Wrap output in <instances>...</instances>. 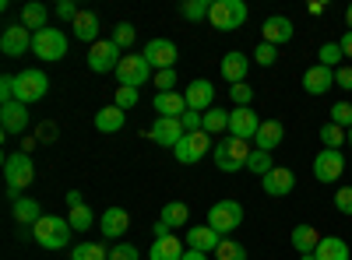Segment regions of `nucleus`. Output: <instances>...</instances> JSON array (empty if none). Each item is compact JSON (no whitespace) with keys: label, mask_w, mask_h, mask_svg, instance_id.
Instances as JSON below:
<instances>
[{"label":"nucleus","mask_w":352,"mask_h":260,"mask_svg":"<svg viewBox=\"0 0 352 260\" xmlns=\"http://www.w3.org/2000/svg\"><path fill=\"white\" fill-rule=\"evenodd\" d=\"M99 228H102V236H106V239H120L127 228H131V215H127V208H106L102 218H99Z\"/></svg>","instance_id":"412c9836"},{"label":"nucleus","mask_w":352,"mask_h":260,"mask_svg":"<svg viewBox=\"0 0 352 260\" xmlns=\"http://www.w3.org/2000/svg\"><path fill=\"white\" fill-rule=\"evenodd\" d=\"M71 28H74V39L78 43H99V14L96 11H78V18L71 21Z\"/></svg>","instance_id":"393cba45"},{"label":"nucleus","mask_w":352,"mask_h":260,"mask_svg":"<svg viewBox=\"0 0 352 260\" xmlns=\"http://www.w3.org/2000/svg\"><path fill=\"white\" fill-rule=\"evenodd\" d=\"M222 243V236L215 233L212 225H190L187 228V250H197V253H215Z\"/></svg>","instance_id":"aec40b11"},{"label":"nucleus","mask_w":352,"mask_h":260,"mask_svg":"<svg viewBox=\"0 0 352 260\" xmlns=\"http://www.w3.org/2000/svg\"><path fill=\"white\" fill-rule=\"evenodd\" d=\"M46 92H50V78L39 67H28V71L14 74V102L32 106V102L46 99Z\"/></svg>","instance_id":"20e7f679"},{"label":"nucleus","mask_w":352,"mask_h":260,"mask_svg":"<svg viewBox=\"0 0 352 260\" xmlns=\"http://www.w3.org/2000/svg\"><path fill=\"white\" fill-rule=\"evenodd\" d=\"M141 53H144V60L152 64V71H169V67H176V43H173V39H152Z\"/></svg>","instance_id":"2eb2a0df"},{"label":"nucleus","mask_w":352,"mask_h":260,"mask_svg":"<svg viewBox=\"0 0 352 260\" xmlns=\"http://www.w3.org/2000/svg\"><path fill=\"white\" fill-rule=\"evenodd\" d=\"M338 46H342V53H345V60H352V32H345V36L338 39Z\"/></svg>","instance_id":"6e6d98bb"},{"label":"nucleus","mask_w":352,"mask_h":260,"mask_svg":"<svg viewBox=\"0 0 352 260\" xmlns=\"http://www.w3.org/2000/svg\"><path fill=\"white\" fill-rule=\"evenodd\" d=\"M184 123L180 120H166V117H159L155 123H152V141L155 144H162V148H176V144L184 141Z\"/></svg>","instance_id":"4be33fe9"},{"label":"nucleus","mask_w":352,"mask_h":260,"mask_svg":"<svg viewBox=\"0 0 352 260\" xmlns=\"http://www.w3.org/2000/svg\"><path fill=\"white\" fill-rule=\"evenodd\" d=\"M134 39H138V28L131 25V21H120L113 28V43L120 46V49H127V46H134Z\"/></svg>","instance_id":"37998d69"},{"label":"nucleus","mask_w":352,"mask_h":260,"mask_svg":"<svg viewBox=\"0 0 352 260\" xmlns=\"http://www.w3.org/2000/svg\"><path fill=\"white\" fill-rule=\"evenodd\" d=\"M71 222L67 218H56V215H43L36 225H32V239L43 246V250H64L71 243Z\"/></svg>","instance_id":"f03ea898"},{"label":"nucleus","mask_w":352,"mask_h":260,"mask_svg":"<svg viewBox=\"0 0 352 260\" xmlns=\"http://www.w3.org/2000/svg\"><path fill=\"white\" fill-rule=\"evenodd\" d=\"M155 113L159 117H166V120H180L184 113H187V99H184V92H155Z\"/></svg>","instance_id":"b1692460"},{"label":"nucleus","mask_w":352,"mask_h":260,"mask_svg":"<svg viewBox=\"0 0 352 260\" xmlns=\"http://www.w3.org/2000/svg\"><path fill=\"white\" fill-rule=\"evenodd\" d=\"M331 123H338V127H352V102H335L331 106Z\"/></svg>","instance_id":"a18cd8bd"},{"label":"nucleus","mask_w":352,"mask_h":260,"mask_svg":"<svg viewBox=\"0 0 352 260\" xmlns=\"http://www.w3.org/2000/svg\"><path fill=\"white\" fill-rule=\"evenodd\" d=\"M0 53H4V56H25V53H32V32H28L21 21L8 25L4 32H0Z\"/></svg>","instance_id":"f8f14e48"},{"label":"nucleus","mask_w":352,"mask_h":260,"mask_svg":"<svg viewBox=\"0 0 352 260\" xmlns=\"http://www.w3.org/2000/svg\"><path fill=\"white\" fill-rule=\"evenodd\" d=\"M14 102V74H4L0 78V106Z\"/></svg>","instance_id":"8fccbe9b"},{"label":"nucleus","mask_w":352,"mask_h":260,"mask_svg":"<svg viewBox=\"0 0 352 260\" xmlns=\"http://www.w3.org/2000/svg\"><path fill=\"white\" fill-rule=\"evenodd\" d=\"M53 137H56V127H53V123L39 127V141H43V144H53Z\"/></svg>","instance_id":"5fc2aeb1"},{"label":"nucleus","mask_w":352,"mask_h":260,"mask_svg":"<svg viewBox=\"0 0 352 260\" xmlns=\"http://www.w3.org/2000/svg\"><path fill=\"white\" fill-rule=\"evenodd\" d=\"M212 134H204V130H197V134H184V141L173 148V155H176V162L180 165H197L204 155H208V148H212V141H208Z\"/></svg>","instance_id":"9b49d317"},{"label":"nucleus","mask_w":352,"mask_h":260,"mask_svg":"<svg viewBox=\"0 0 352 260\" xmlns=\"http://www.w3.org/2000/svg\"><path fill=\"white\" fill-rule=\"evenodd\" d=\"M250 56H254V64H261V67H275V60H278V46H272V43H257V49H254Z\"/></svg>","instance_id":"79ce46f5"},{"label":"nucleus","mask_w":352,"mask_h":260,"mask_svg":"<svg viewBox=\"0 0 352 260\" xmlns=\"http://www.w3.org/2000/svg\"><path fill=\"white\" fill-rule=\"evenodd\" d=\"M4 180H8V197H11V204L21 197L25 187H32L36 180V165H32V155L28 152H14L4 158Z\"/></svg>","instance_id":"f257e3e1"},{"label":"nucleus","mask_w":352,"mask_h":260,"mask_svg":"<svg viewBox=\"0 0 352 260\" xmlns=\"http://www.w3.org/2000/svg\"><path fill=\"white\" fill-rule=\"evenodd\" d=\"M28 123H32V117H28V106H21V102L0 106V127H4V134H25Z\"/></svg>","instance_id":"a211bd4d"},{"label":"nucleus","mask_w":352,"mask_h":260,"mask_svg":"<svg viewBox=\"0 0 352 260\" xmlns=\"http://www.w3.org/2000/svg\"><path fill=\"white\" fill-rule=\"evenodd\" d=\"M64 200H67V208H78V204H85V200H81V193H78V190H71V193H67Z\"/></svg>","instance_id":"4d7b16f0"},{"label":"nucleus","mask_w":352,"mask_h":260,"mask_svg":"<svg viewBox=\"0 0 352 260\" xmlns=\"http://www.w3.org/2000/svg\"><path fill=\"white\" fill-rule=\"evenodd\" d=\"M331 84H335V71H331V67L314 64V67L303 71V92H307V95H328Z\"/></svg>","instance_id":"f3484780"},{"label":"nucleus","mask_w":352,"mask_h":260,"mask_svg":"<svg viewBox=\"0 0 352 260\" xmlns=\"http://www.w3.org/2000/svg\"><path fill=\"white\" fill-rule=\"evenodd\" d=\"M261 190L268 193V197H289L292 190H296V176H292V169L285 165H275L268 176L261 180Z\"/></svg>","instance_id":"dca6fc26"},{"label":"nucleus","mask_w":352,"mask_h":260,"mask_svg":"<svg viewBox=\"0 0 352 260\" xmlns=\"http://www.w3.org/2000/svg\"><path fill=\"white\" fill-rule=\"evenodd\" d=\"M275 169V162H272V152H261V148H254L250 152V158H247V172H254V176H268V172Z\"/></svg>","instance_id":"c9c22d12"},{"label":"nucleus","mask_w":352,"mask_h":260,"mask_svg":"<svg viewBox=\"0 0 352 260\" xmlns=\"http://www.w3.org/2000/svg\"><path fill=\"white\" fill-rule=\"evenodd\" d=\"M349 148H352V127H349Z\"/></svg>","instance_id":"680f3d73"},{"label":"nucleus","mask_w":352,"mask_h":260,"mask_svg":"<svg viewBox=\"0 0 352 260\" xmlns=\"http://www.w3.org/2000/svg\"><path fill=\"white\" fill-rule=\"evenodd\" d=\"M335 208H338L342 215H352V187H342V190L335 193Z\"/></svg>","instance_id":"3c124183"},{"label":"nucleus","mask_w":352,"mask_h":260,"mask_svg":"<svg viewBox=\"0 0 352 260\" xmlns=\"http://www.w3.org/2000/svg\"><path fill=\"white\" fill-rule=\"evenodd\" d=\"M120 46H116L113 39H99L92 49H88V71L92 74H116V67H120Z\"/></svg>","instance_id":"1a4fd4ad"},{"label":"nucleus","mask_w":352,"mask_h":260,"mask_svg":"<svg viewBox=\"0 0 352 260\" xmlns=\"http://www.w3.org/2000/svg\"><path fill=\"white\" fill-rule=\"evenodd\" d=\"M148 78H155V71L144 60V53H127L120 60V67H116V81H120L124 88H138V84H144Z\"/></svg>","instance_id":"6e6552de"},{"label":"nucleus","mask_w":352,"mask_h":260,"mask_svg":"<svg viewBox=\"0 0 352 260\" xmlns=\"http://www.w3.org/2000/svg\"><path fill=\"white\" fill-rule=\"evenodd\" d=\"M345 32H352V4L345 8Z\"/></svg>","instance_id":"bf43d9fd"},{"label":"nucleus","mask_w":352,"mask_h":260,"mask_svg":"<svg viewBox=\"0 0 352 260\" xmlns=\"http://www.w3.org/2000/svg\"><path fill=\"white\" fill-rule=\"evenodd\" d=\"M345 172V155L335 148H320L314 158V180L317 183H338Z\"/></svg>","instance_id":"9d476101"},{"label":"nucleus","mask_w":352,"mask_h":260,"mask_svg":"<svg viewBox=\"0 0 352 260\" xmlns=\"http://www.w3.org/2000/svg\"><path fill=\"white\" fill-rule=\"evenodd\" d=\"M261 43H272V46H282V43H289L292 36H296V28H292V21L285 18V14H275V18H268L264 21V28H261Z\"/></svg>","instance_id":"5701e85b"},{"label":"nucleus","mask_w":352,"mask_h":260,"mask_svg":"<svg viewBox=\"0 0 352 260\" xmlns=\"http://www.w3.org/2000/svg\"><path fill=\"white\" fill-rule=\"evenodd\" d=\"M138 99H141V95H138V88H124V84H116L113 106H120V109L127 113V109H134V106H138Z\"/></svg>","instance_id":"c03bdc74"},{"label":"nucleus","mask_w":352,"mask_h":260,"mask_svg":"<svg viewBox=\"0 0 352 260\" xmlns=\"http://www.w3.org/2000/svg\"><path fill=\"white\" fill-rule=\"evenodd\" d=\"M250 141H240V137H226V141H219L215 144V169H222V172H240V169H247V158H250Z\"/></svg>","instance_id":"7ed1b4c3"},{"label":"nucleus","mask_w":352,"mask_h":260,"mask_svg":"<svg viewBox=\"0 0 352 260\" xmlns=\"http://www.w3.org/2000/svg\"><path fill=\"white\" fill-rule=\"evenodd\" d=\"M247 71H250V56L247 53H226L222 64H219V74L229 81V88H232V84H243Z\"/></svg>","instance_id":"6ab92c4d"},{"label":"nucleus","mask_w":352,"mask_h":260,"mask_svg":"<svg viewBox=\"0 0 352 260\" xmlns=\"http://www.w3.org/2000/svg\"><path fill=\"white\" fill-rule=\"evenodd\" d=\"M201 120H204V134H212V137L229 130V113L219 109V106H212L208 113H201Z\"/></svg>","instance_id":"72a5a7b5"},{"label":"nucleus","mask_w":352,"mask_h":260,"mask_svg":"<svg viewBox=\"0 0 352 260\" xmlns=\"http://www.w3.org/2000/svg\"><path fill=\"white\" fill-rule=\"evenodd\" d=\"M300 260H317V257L314 253H300Z\"/></svg>","instance_id":"052dcab7"},{"label":"nucleus","mask_w":352,"mask_h":260,"mask_svg":"<svg viewBox=\"0 0 352 260\" xmlns=\"http://www.w3.org/2000/svg\"><path fill=\"white\" fill-rule=\"evenodd\" d=\"M212 4H215V0H187V4L180 8V14L187 21H204V18L212 14Z\"/></svg>","instance_id":"58836bf2"},{"label":"nucleus","mask_w":352,"mask_h":260,"mask_svg":"<svg viewBox=\"0 0 352 260\" xmlns=\"http://www.w3.org/2000/svg\"><path fill=\"white\" fill-rule=\"evenodd\" d=\"M124 123H127V113L120 106H102L96 113V130L99 134H116V130H124Z\"/></svg>","instance_id":"a878e982"},{"label":"nucleus","mask_w":352,"mask_h":260,"mask_svg":"<svg viewBox=\"0 0 352 260\" xmlns=\"http://www.w3.org/2000/svg\"><path fill=\"white\" fill-rule=\"evenodd\" d=\"M67 222H71V228L85 233V228H92V225H96V215H92V208H88V204H78V208L67 211Z\"/></svg>","instance_id":"ea45409f"},{"label":"nucleus","mask_w":352,"mask_h":260,"mask_svg":"<svg viewBox=\"0 0 352 260\" xmlns=\"http://www.w3.org/2000/svg\"><path fill=\"white\" fill-rule=\"evenodd\" d=\"M184 260H208V253H197V250H187Z\"/></svg>","instance_id":"13d9d810"},{"label":"nucleus","mask_w":352,"mask_h":260,"mask_svg":"<svg viewBox=\"0 0 352 260\" xmlns=\"http://www.w3.org/2000/svg\"><path fill=\"white\" fill-rule=\"evenodd\" d=\"M184 99H187V109H194V113H208V109L215 106V84H212L208 78H197V81L187 84Z\"/></svg>","instance_id":"4468645a"},{"label":"nucleus","mask_w":352,"mask_h":260,"mask_svg":"<svg viewBox=\"0 0 352 260\" xmlns=\"http://www.w3.org/2000/svg\"><path fill=\"white\" fill-rule=\"evenodd\" d=\"M282 141H285V127L278 120H264L261 130H257V137H254V144H257L261 152H275Z\"/></svg>","instance_id":"bb28decb"},{"label":"nucleus","mask_w":352,"mask_h":260,"mask_svg":"<svg viewBox=\"0 0 352 260\" xmlns=\"http://www.w3.org/2000/svg\"><path fill=\"white\" fill-rule=\"evenodd\" d=\"M11 211H14V222H18V225H36V222L43 218L39 200H32V197H18L14 204H11Z\"/></svg>","instance_id":"7c9ffc66"},{"label":"nucleus","mask_w":352,"mask_h":260,"mask_svg":"<svg viewBox=\"0 0 352 260\" xmlns=\"http://www.w3.org/2000/svg\"><path fill=\"white\" fill-rule=\"evenodd\" d=\"M247 14L250 11H247L243 0H215L208 21H212V28H219V32H236V28H243Z\"/></svg>","instance_id":"39448f33"},{"label":"nucleus","mask_w":352,"mask_h":260,"mask_svg":"<svg viewBox=\"0 0 352 260\" xmlns=\"http://www.w3.org/2000/svg\"><path fill=\"white\" fill-rule=\"evenodd\" d=\"M187 246L176 239V236H166V239H155L152 250H148V260H184Z\"/></svg>","instance_id":"c85d7f7f"},{"label":"nucleus","mask_w":352,"mask_h":260,"mask_svg":"<svg viewBox=\"0 0 352 260\" xmlns=\"http://www.w3.org/2000/svg\"><path fill=\"white\" fill-rule=\"evenodd\" d=\"M317 60H320V67L338 71V67H342V60H345V53H342V46H338V43H324V46L317 49Z\"/></svg>","instance_id":"4c0bfd02"},{"label":"nucleus","mask_w":352,"mask_h":260,"mask_svg":"<svg viewBox=\"0 0 352 260\" xmlns=\"http://www.w3.org/2000/svg\"><path fill=\"white\" fill-rule=\"evenodd\" d=\"M215 257L219 260H247V246L236 243V239H222L219 250H215Z\"/></svg>","instance_id":"a19ab883"},{"label":"nucleus","mask_w":352,"mask_h":260,"mask_svg":"<svg viewBox=\"0 0 352 260\" xmlns=\"http://www.w3.org/2000/svg\"><path fill=\"white\" fill-rule=\"evenodd\" d=\"M320 239H324V236H320L314 225H296L289 233V243H292V250H296V253H314L320 246Z\"/></svg>","instance_id":"cd10ccee"},{"label":"nucleus","mask_w":352,"mask_h":260,"mask_svg":"<svg viewBox=\"0 0 352 260\" xmlns=\"http://www.w3.org/2000/svg\"><path fill=\"white\" fill-rule=\"evenodd\" d=\"M155 88L159 92H176V67H169V71H155Z\"/></svg>","instance_id":"49530a36"},{"label":"nucleus","mask_w":352,"mask_h":260,"mask_svg":"<svg viewBox=\"0 0 352 260\" xmlns=\"http://www.w3.org/2000/svg\"><path fill=\"white\" fill-rule=\"evenodd\" d=\"M320 141H324V148H335V152H342V144H349V130L328 120L324 127H320Z\"/></svg>","instance_id":"f704fd0d"},{"label":"nucleus","mask_w":352,"mask_h":260,"mask_svg":"<svg viewBox=\"0 0 352 260\" xmlns=\"http://www.w3.org/2000/svg\"><path fill=\"white\" fill-rule=\"evenodd\" d=\"M229 95H232V102H236V109L254 102V88H250L247 81H243V84H232V88H229Z\"/></svg>","instance_id":"de8ad7c7"},{"label":"nucleus","mask_w":352,"mask_h":260,"mask_svg":"<svg viewBox=\"0 0 352 260\" xmlns=\"http://www.w3.org/2000/svg\"><path fill=\"white\" fill-rule=\"evenodd\" d=\"M335 88L352 92V67H338V71H335Z\"/></svg>","instance_id":"603ef678"},{"label":"nucleus","mask_w":352,"mask_h":260,"mask_svg":"<svg viewBox=\"0 0 352 260\" xmlns=\"http://www.w3.org/2000/svg\"><path fill=\"white\" fill-rule=\"evenodd\" d=\"M208 225L215 228L219 236L236 233V228L243 225V204L240 200H219V204L208 208Z\"/></svg>","instance_id":"0eeeda50"},{"label":"nucleus","mask_w":352,"mask_h":260,"mask_svg":"<svg viewBox=\"0 0 352 260\" xmlns=\"http://www.w3.org/2000/svg\"><path fill=\"white\" fill-rule=\"evenodd\" d=\"M21 25L28 28V32H43V28H50V14H46V8L43 4H25L21 8Z\"/></svg>","instance_id":"2f4dec72"},{"label":"nucleus","mask_w":352,"mask_h":260,"mask_svg":"<svg viewBox=\"0 0 352 260\" xmlns=\"http://www.w3.org/2000/svg\"><path fill=\"white\" fill-rule=\"evenodd\" d=\"M71 260H109V250L102 243H78L71 250Z\"/></svg>","instance_id":"e433bc0d"},{"label":"nucleus","mask_w":352,"mask_h":260,"mask_svg":"<svg viewBox=\"0 0 352 260\" xmlns=\"http://www.w3.org/2000/svg\"><path fill=\"white\" fill-rule=\"evenodd\" d=\"M32 53L43 64H56L67 56V36L60 28H43V32H32Z\"/></svg>","instance_id":"423d86ee"},{"label":"nucleus","mask_w":352,"mask_h":260,"mask_svg":"<svg viewBox=\"0 0 352 260\" xmlns=\"http://www.w3.org/2000/svg\"><path fill=\"white\" fill-rule=\"evenodd\" d=\"M261 117L250 109V106H240V109H232L229 113V137H240V141H254L257 130H261Z\"/></svg>","instance_id":"ddd939ff"},{"label":"nucleus","mask_w":352,"mask_h":260,"mask_svg":"<svg viewBox=\"0 0 352 260\" xmlns=\"http://www.w3.org/2000/svg\"><path fill=\"white\" fill-rule=\"evenodd\" d=\"M56 18H60V21H74L78 18V8L71 4V0H60V4H56Z\"/></svg>","instance_id":"864d4df0"},{"label":"nucleus","mask_w":352,"mask_h":260,"mask_svg":"<svg viewBox=\"0 0 352 260\" xmlns=\"http://www.w3.org/2000/svg\"><path fill=\"white\" fill-rule=\"evenodd\" d=\"M317 260H349V243L342 236H324L320 239V246L314 250Z\"/></svg>","instance_id":"c756f323"},{"label":"nucleus","mask_w":352,"mask_h":260,"mask_svg":"<svg viewBox=\"0 0 352 260\" xmlns=\"http://www.w3.org/2000/svg\"><path fill=\"white\" fill-rule=\"evenodd\" d=\"M159 222H166L169 228H180V225L190 222V208L184 204V200H169V204L162 208V215H159Z\"/></svg>","instance_id":"473e14b6"},{"label":"nucleus","mask_w":352,"mask_h":260,"mask_svg":"<svg viewBox=\"0 0 352 260\" xmlns=\"http://www.w3.org/2000/svg\"><path fill=\"white\" fill-rule=\"evenodd\" d=\"M141 253L131 246V243H116L113 250H109V260H138Z\"/></svg>","instance_id":"09e8293b"}]
</instances>
